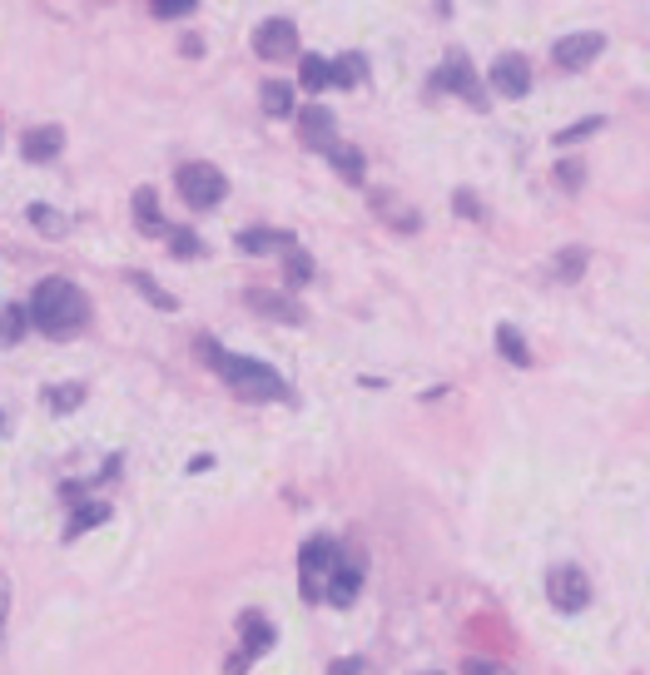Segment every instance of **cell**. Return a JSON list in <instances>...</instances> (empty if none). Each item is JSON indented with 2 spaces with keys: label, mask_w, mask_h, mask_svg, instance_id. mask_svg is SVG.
Here are the masks:
<instances>
[{
  "label": "cell",
  "mask_w": 650,
  "mask_h": 675,
  "mask_svg": "<svg viewBox=\"0 0 650 675\" xmlns=\"http://www.w3.org/2000/svg\"><path fill=\"white\" fill-rule=\"evenodd\" d=\"M194 353L239 393V398H254V403H273V398H288V388H283V378L268 368V363H254V358H234V353H224L209 333L204 338H194Z\"/></svg>",
  "instance_id": "cell-1"
},
{
  "label": "cell",
  "mask_w": 650,
  "mask_h": 675,
  "mask_svg": "<svg viewBox=\"0 0 650 675\" xmlns=\"http://www.w3.org/2000/svg\"><path fill=\"white\" fill-rule=\"evenodd\" d=\"M85 318H90V303H85V293H80L70 278H40V283H35V293H30V323H35L40 333L65 338V333H75Z\"/></svg>",
  "instance_id": "cell-2"
},
{
  "label": "cell",
  "mask_w": 650,
  "mask_h": 675,
  "mask_svg": "<svg viewBox=\"0 0 650 675\" xmlns=\"http://www.w3.org/2000/svg\"><path fill=\"white\" fill-rule=\"evenodd\" d=\"M174 184H179V194H184L189 209H214V204H224V194H229V179H224L214 164H204V159L184 164V169L174 174Z\"/></svg>",
  "instance_id": "cell-3"
},
{
  "label": "cell",
  "mask_w": 650,
  "mask_h": 675,
  "mask_svg": "<svg viewBox=\"0 0 650 675\" xmlns=\"http://www.w3.org/2000/svg\"><path fill=\"white\" fill-rule=\"evenodd\" d=\"M298 571H303V601H323V596H328V581H333V571H338V546L328 537L303 541Z\"/></svg>",
  "instance_id": "cell-4"
},
{
  "label": "cell",
  "mask_w": 650,
  "mask_h": 675,
  "mask_svg": "<svg viewBox=\"0 0 650 675\" xmlns=\"http://www.w3.org/2000/svg\"><path fill=\"white\" fill-rule=\"evenodd\" d=\"M546 601H551L561 616L586 611V606H591V581H586V571H576V566H556V571L546 576Z\"/></svg>",
  "instance_id": "cell-5"
},
{
  "label": "cell",
  "mask_w": 650,
  "mask_h": 675,
  "mask_svg": "<svg viewBox=\"0 0 650 675\" xmlns=\"http://www.w3.org/2000/svg\"><path fill=\"white\" fill-rule=\"evenodd\" d=\"M432 90H452V95H462V100H472L477 110H482V80H477V70L467 65V55H447V65L432 75Z\"/></svg>",
  "instance_id": "cell-6"
},
{
  "label": "cell",
  "mask_w": 650,
  "mask_h": 675,
  "mask_svg": "<svg viewBox=\"0 0 650 675\" xmlns=\"http://www.w3.org/2000/svg\"><path fill=\"white\" fill-rule=\"evenodd\" d=\"M254 55L259 60H288L298 55V25L293 20H263L254 30Z\"/></svg>",
  "instance_id": "cell-7"
},
{
  "label": "cell",
  "mask_w": 650,
  "mask_h": 675,
  "mask_svg": "<svg viewBox=\"0 0 650 675\" xmlns=\"http://www.w3.org/2000/svg\"><path fill=\"white\" fill-rule=\"evenodd\" d=\"M601 50H606V35H596V30H576V35H561V40H556L551 60H556L561 70H581V65H591Z\"/></svg>",
  "instance_id": "cell-8"
},
{
  "label": "cell",
  "mask_w": 650,
  "mask_h": 675,
  "mask_svg": "<svg viewBox=\"0 0 650 675\" xmlns=\"http://www.w3.org/2000/svg\"><path fill=\"white\" fill-rule=\"evenodd\" d=\"M239 626H244V651L229 661V675H244V671H249V661H254V656H263V651L273 646V626L263 621L259 611H244V621H239Z\"/></svg>",
  "instance_id": "cell-9"
},
{
  "label": "cell",
  "mask_w": 650,
  "mask_h": 675,
  "mask_svg": "<svg viewBox=\"0 0 650 675\" xmlns=\"http://www.w3.org/2000/svg\"><path fill=\"white\" fill-rule=\"evenodd\" d=\"M492 90L507 95V100H521V95L531 90V70H526L521 55H502V60L492 65Z\"/></svg>",
  "instance_id": "cell-10"
},
{
  "label": "cell",
  "mask_w": 650,
  "mask_h": 675,
  "mask_svg": "<svg viewBox=\"0 0 650 675\" xmlns=\"http://www.w3.org/2000/svg\"><path fill=\"white\" fill-rule=\"evenodd\" d=\"M244 298H249V308H254L259 318H278V323H303V308H298L293 298H283V293H268V288H249Z\"/></svg>",
  "instance_id": "cell-11"
},
{
  "label": "cell",
  "mask_w": 650,
  "mask_h": 675,
  "mask_svg": "<svg viewBox=\"0 0 650 675\" xmlns=\"http://www.w3.org/2000/svg\"><path fill=\"white\" fill-rule=\"evenodd\" d=\"M134 229H139L144 239H159V234H169V224H164V214H159V199H154V189H134Z\"/></svg>",
  "instance_id": "cell-12"
},
{
  "label": "cell",
  "mask_w": 650,
  "mask_h": 675,
  "mask_svg": "<svg viewBox=\"0 0 650 675\" xmlns=\"http://www.w3.org/2000/svg\"><path fill=\"white\" fill-rule=\"evenodd\" d=\"M298 130H303V139H308V149H333L338 139H333V115L323 110V105H308L303 110V120H298Z\"/></svg>",
  "instance_id": "cell-13"
},
{
  "label": "cell",
  "mask_w": 650,
  "mask_h": 675,
  "mask_svg": "<svg viewBox=\"0 0 650 675\" xmlns=\"http://www.w3.org/2000/svg\"><path fill=\"white\" fill-rule=\"evenodd\" d=\"M60 144H65V130H60V125H45V130H30L20 149H25L30 164H50V159L60 154Z\"/></svg>",
  "instance_id": "cell-14"
},
{
  "label": "cell",
  "mask_w": 650,
  "mask_h": 675,
  "mask_svg": "<svg viewBox=\"0 0 650 675\" xmlns=\"http://www.w3.org/2000/svg\"><path fill=\"white\" fill-rule=\"evenodd\" d=\"M358 591H363V571L358 566H338L333 571V581H328V606H353L358 601Z\"/></svg>",
  "instance_id": "cell-15"
},
{
  "label": "cell",
  "mask_w": 650,
  "mask_h": 675,
  "mask_svg": "<svg viewBox=\"0 0 650 675\" xmlns=\"http://www.w3.org/2000/svg\"><path fill=\"white\" fill-rule=\"evenodd\" d=\"M586 264H591V249H581V244H576V249H561V254L551 259V278H556V283H576V278L586 273Z\"/></svg>",
  "instance_id": "cell-16"
},
{
  "label": "cell",
  "mask_w": 650,
  "mask_h": 675,
  "mask_svg": "<svg viewBox=\"0 0 650 675\" xmlns=\"http://www.w3.org/2000/svg\"><path fill=\"white\" fill-rule=\"evenodd\" d=\"M328 159H333V169H338L348 184H363V174H368L363 149H353V144H333V149H328Z\"/></svg>",
  "instance_id": "cell-17"
},
{
  "label": "cell",
  "mask_w": 650,
  "mask_h": 675,
  "mask_svg": "<svg viewBox=\"0 0 650 675\" xmlns=\"http://www.w3.org/2000/svg\"><path fill=\"white\" fill-rule=\"evenodd\" d=\"M298 80H303V90H328L333 85V60H323V55H303V65H298Z\"/></svg>",
  "instance_id": "cell-18"
},
{
  "label": "cell",
  "mask_w": 650,
  "mask_h": 675,
  "mask_svg": "<svg viewBox=\"0 0 650 675\" xmlns=\"http://www.w3.org/2000/svg\"><path fill=\"white\" fill-rule=\"evenodd\" d=\"M30 328V308H20V303H0V348H10V343H20V333Z\"/></svg>",
  "instance_id": "cell-19"
},
{
  "label": "cell",
  "mask_w": 650,
  "mask_h": 675,
  "mask_svg": "<svg viewBox=\"0 0 650 675\" xmlns=\"http://www.w3.org/2000/svg\"><path fill=\"white\" fill-rule=\"evenodd\" d=\"M497 348H502V358H507V363H517V368L531 363V348H526V338H521L512 323H502V328H497Z\"/></svg>",
  "instance_id": "cell-20"
},
{
  "label": "cell",
  "mask_w": 650,
  "mask_h": 675,
  "mask_svg": "<svg viewBox=\"0 0 650 675\" xmlns=\"http://www.w3.org/2000/svg\"><path fill=\"white\" fill-rule=\"evenodd\" d=\"M259 100H263V110H268V115H278V120H283V115H293V90H288L283 80H268V85L259 90Z\"/></svg>",
  "instance_id": "cell-21"
},
{
  "label": "cell",
  "mask_w": 650,
  "mask_h": 675,
  "mask_svg": "<svg viewBox=\"0 0 650 675\" xmlns=\"http://www.w3.org/2000/svg\"><path fill=\"white\" fill-rule=\"evenodd\" d=\"M239 249L268 254V249H293V239L288 234H273V229H254V234H239Z\"/></svg>",
  "instance_id": "cell-22"
},
{
  "label": "cell",
  "mask_w": 650,
  "mask_h": 675,
  "mask_svg": "<svg viewBox=\"0 0 650 675\" xmlns=\"http://www.w3.org/2000/svg\"><path fill=\"white\" fill-rule=\"evenodd\" d=\"M130 283L149 298V303H154V308H159V313H174V308H179V303H174V293H169V288H159L149 273H130Z\"/></svg>",
  "instance_id": "cell-23"
},
{
  "label": "cell",
  "mask_w": 650,
  "mask_h": 675,
  "mask_svg": "<svg viewBox=\"0 0 650 675\" xmlns=\"http://www.w3.org/2000/svg\"><path fill=\"white\" fill-rule=\"evenodd\" d=\"M30 224H35L45 239H65V214H55L50 204H30Z\"/></svg>",
  "instance_id": "cell-24"
},
{
  "label": "cell",
  "mask_w": 650,
  "mask_h": 675,
  "mask_svg": "<svg viewBox=\"0 0 650 675\" xmlns=\"http://www.w3.org/2000/svg\"><path fill=\"white\" fill-rule=\"evenodd\" d=\"M100 522H110V502H85V507L70 517V537H80V532H90V527H100Z\"/></svg>",
  "instance_id": "cell-25"
},
{
  "label": "cell",
  "mask_w": 650,
  "mask_h": 675,
  "mask_svg": "<svg viewBox=\"0 0 650 675\" xmlns=\"http://www.w3.org/2000/svg\"><path fill=\"white\" fill-rule=\"evenodd\" d=\"M358 80H363V55L333 60V85H358Z\"/></svg>",
  "instance_id": "cell-26"
},
{
  "label": "cell",
  "mask_w": 650,
  "mask_h": 675,
  "mask_svg": "<svg viewBox=\"0 0 650 675\" xmlns=\"http://www.w3.org/2000/svg\"><path fill=\"white\" fill-rule=\"evenodd\" d=\"M581 179H586V164L581 159H561L556 164V184L561 189H581Z\"/></svg>",
  "instance_id": "cell-27"
},
{
  "label": "cell",
  "mask_w": 650,
  "mask_h": 675,
  "mask_svg": "<svg viewBox=\"0 0 650 675\" xmlns=\"http://www.w3.org/2000/svg\"><path fill=\"white\" fill-rule=\"evenodd\" d=\"M80 403H85V388H80V383H70V388H50V407H55V412L80 407Z\"/></svg>",
  "instance_id": "cell-28"
},
{
  "label": "cell",
  "mask_w": 650,
  "mask_h": 675,
  "mask_svg": "<svg viewBox=\"0 0 650 675\" xmlns=\"http://www.w3.org/2000/svg\"><path fill=\"white\" fill-rule=\"evenodd\" d=\"M154 15L159 20H184V15H194V0H154Z\"/></svg>",
  "instance_id": "cell-29"
},
{
  "label": "cell",
  "mask_w": 650,
  "mask_h": 675,
  "mask_svg": "<svg viewBox=\"0 0 650 675\" xmlns=\"http://www.w3.org/2000/svg\"><path fill=\"white\" fill-rule=\"evenodd\" d=\"M288 278H293V283H308V278H313V259L293 249V254H288Z\"/></svg>",
  "instance_id": "cell-30"
},
{
  "label": "cell",
  "mask_w": 650,
  "mask_h": 675,
  "mask_svg": "<svg viewBox=\"0 0 650 675\" xmlns=\"http://www.w3.org/2000/svg\"><path fill=\"white\" fill-rule=\"evenodd\" d=\"M174 254H184V259L194 254V259H199V254H204V239H199V234H184V229H179V234H174Z\"/></svg>",
  "instance_id": "cell-31"
},
{
  "label": "cell",
  "mask_w": 650,
  "mask_h": 675,
  "mask_svg": "<svg viewBox=\"0 0 650 675\" xmlns=\"http://www.w3.org/2000/svg\"><path fill=\"white\" fill-rule=\"evenodd\" d=\"M462 675H512V671H502L497 661H477L472 656V661H462Z\"/></svg>",
  "instance_id": "cell-32"
},
{
  "label": "cell",
  "mask_w": 650,
  "mask_h": 675,
  "mask_svg": "<svg viewBox=\"0 0 650 675\" xmlns=\"http://www.w3.org/2000/svg\"><path fill=\"white\" fill-rule=\"evenodd\" d=\"M591 130H601V120H581V125H571V130H566V135H556V144H571V139L591 135Z\"/></svg>",
  "instance_id": "cell-33"
},
{
  "label": "cell",
  "mask_w": 650,
  "mask_h": 675,
  "mask_svg": "<svg viewBox=\"0 0 650 675\" xmlns=\"http://www.w3.org/2000/svg\"><path fill=\"white\" fill-rule=\"evenodd\" d=\"M358 671H363V661H358V656H343V661L333 666V675H358Z\"/></svg>",
  "instance_id": "cell-34"
},
{
  "label": "cell",
  "mask_w": 650,
  "mask_h": 675,
  "mask_svg": "<svg viewBox=\"0 0 650 675\" xmlns=\"http://www.w3.org/2000/svg\"><path fill=\"white\" fill-rule=\"evenodd\" d=\"M5 616H10V581L0 576V631H5Z\"/></svg>",
  "instance_id": "cell-35"
},
{
  "label": "cell",
  "mask_w": 650,
  "mask_h": 675,
  "mask_svg": "<svg viewBox=\"0 0 650 675\" xmlns=\"http://www.w3.org/2000/svg\"><path fill=\"white\" fill-rule=\"evenodd\" d=\"M457 214H482V209H477V199H472V194H457Z\"/></svg>",
  "instance_id": "cell-36"
}]
</instances>
